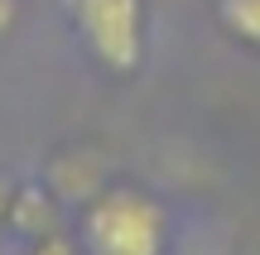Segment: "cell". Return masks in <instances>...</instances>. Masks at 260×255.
<instances>
[{
    "instance_id": "cell-1",
    "label": "cell",
    "mask_w": 260,
    "mask_h": 255,
    "mask_svg": "<svg viewBox=\"0 0 260 255\" xmlns=\"http://www.w3.org/2000/svg\"><path fill=\"white\" fill-rule=\"evenodd\" d=\"M82 227H87V246L96 255H164V241H169L164 207L135 188L92 193Z\"/></svg>"
},
{
    "instance_id": "cell-2",
    "label": "cell",
    "mask_w": 260,
    "mask_h": 255,
    "mask_svg": "<svg viewBox=\"0 0 260 255\" xmlns=\"http://www.w3.org/2000/svg\"><path fill=\"white\" fill-rule=\"evenodd\" d=\"M77 34L92 48V58L111 72H130L140 63V34H145V15L140 0H73Z\"/></svg>"
},
{
    "instance_id": "cell-3",
    "label": "cell",
    "mask_w": 260,
    "mask_h": 255,
    "mask_svg": "<svg viewBox=\"0 0 260 255\" xmlns=\"http://www.w3.org/2000/svg\"><path fill=\"white\" fill-rule=\"evenodd\" d=\"M217 19L232 39L260 48V0H217Z\"/></svg>"
},
{
    "instance_id": "cell-4",
    "label": "cell",
    "mask_w": 260,
    "mask_h": 255,
    "mask_svg": "<svg viewBox=\"0 0 260 255\" xmlns=\"http://www.w3.org/2000/svg\"><path fill=\"white\" fill-rule=\"evenodd\" d=\"M29 255H73V246H68L63 236H53V231H48V236L34 241V250H29Z\"/></svg>"
},
{
    "instance_id": "cell-5",
    "label": "cell",
    "mask_w": 260,
    "mask_h": 255,
    "mask_svg": "<svg viewBox=\"0 0 260 255\" xmlns=\"http://www.w3.org/2000/svg\"><path fill=\"white\" fill-rule=\"evenodd\" d=\"M10 19H15V0H0V34L10 29Z\"/></svg>"
},
{
    "instance_id": "cell-6",
    "label": "cell",
    "mask_w": 260,
    "mask_h": 255,
    "mask_svg": "<svg viewBox=\"0 0 260 255\" xmlns=\"http://www.w3.org/2000/svg\"><path fill=\"white\" fill-rule=\"evenodd\" d=\"M10 202H15V188H10V183L0 178V217H5V212H10Z\"/></svg>"
}]
</instances>
